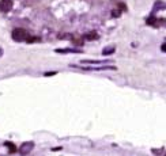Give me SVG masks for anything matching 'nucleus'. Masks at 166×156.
I'll use <instances>...</instances> for the list:
<instances>
[{
  "mask_svg": "<svg viewBox=\"0 0 166 156\" xmlns=\"http://www.w3.org/2000/svg\"><path fill=\"white\" fill-rule=\"evenodd\" d=\"M27 38V31L22 27H18V29L12 30V39L17 42H22Z\"/></svg>",
  "mask_w": 166,
  "mask_h": 156,
  "instance_id": "nucleus-1",
  "label": "nucleus"
},
{
  "mask_svg": "<svg viewBox=\"0 0 166 156\" xmlns=\"http://www.w3.org/2000/svg\"><path fill=\"white\" fill-rule=\"evenodd\" d=\"M33 148H34V143L33 141H26L19 147V152H21V155H29L30 152L33 151Z\"/></svg>",
  "mask_w": 166,
  "mask_h": 156,
  "instance_id": "nucleus-2",
  "label": "nucleus"
},
{
  "mask_svg": "<svg viewBox=\"0 0 166 156\" xmlns=\"http://www.w3.org/2000/svg\"><path fill=\"white\" fill-rule=\"evenodd\" d=\"M12 8V0H0V11L8 12Z\"/></svg>",
  "mask_w": 166,
  "mask_h": 156,
  "instance_id": "nucleus-3",
  "label": "nucleus"
},
{
  "mask_svg": "<svg viewBox=\"0 0 166 156\" xmlns=\"http://www.w3.org/2000/svg\"><path fill=\"white\" fill-rule=\"evenodd\" d=\"M84 38H86L87 41H95V39L99 38V35L97 31H89V33L84 34Z\"/></svg>",
  "mask_w": 166,
  "mask_h": 156,
  "instance_id": "nucleus-4",
  "label": "nucleus"
},
{
  "mask_svg": "<svg viewBox=\"0 0 166 156\" xmlns=\"http://www.w3.org/2000/svg\"><path fill=\"white\" fill-rule=\"evenodd\" d=\"M82 64H110L109 60H82Z\"/></svg>",
  "mask_w": 166,
  "mask_h": 156,
  "instance_id": "nucleus-5",
  "label": "nucleus"
},
{
  "mask_svg": "<svg viewBox=\"0 0 166 156\" xmlns=\"http://www.w3.org/2000/svg\"><path fill=\"white\" fill-rule=\"evenodd\" d=\"M56 53H82L79 49H55Z\"/></svg>",
  "mask_w": 166,
  "mask_h": 156,
  "instance_id": "nucleus-6",
  "label": "nucleus"
},
{
  "mask_svg": "<svg viewBox=\"0 0 166 156\" xmlns=\"http://www.w3.org/2000/svg\"><path fill=\"white\" fill-rule=\"evenodd\" d=\"M164 8H166V4L164 2H155V4H154V12H158L159 10H164Z\"/></svg>",
  "mask_w": 166,
  "mask_h": 156,
  "instance_id": "nucleus-7",
  "label": "nucleus"
},
{
  "mask_svg": "<svg viewBox=\"0 0 166 156\" xmlns=\"http://www.w3.org/2000/svg\"><path fill=\"white\" fill-rule=\"evenodd\" d=\"M4 145L8 148V154H10V155L15 154V151H17V148H15V145L12 144V143H10V141H6V143H4Z\"/></svg>",
  "mask_w": 166,
  "mask_h": 156,
  "instance_id": "nucleus-8",
  "label": "nucleus"
},
{
  "mask_svg": "<svg viewBox=\"0 0 166 156\" xmlns=\"http://www.w3.org/2000/svg\"><path fill=\"white\" fill-rule=\"evenodd\" d=\"M116 50V48L114 46H106V48H104V50H102V54L104 56H108V54H112V53H114Z\"/></svg>",
  "mask_w": 166,
  "mask_h": 156,
  "instance_id": "nucleus-9",
  "label": "nucleus"
},
{
  "mask_svg": "<svg viewBox=\"0 0 166 156\" xmlns=\"http://www.w3.org/2000/svg\"><path fill=\"white\" fill-rule=\"evenodd\" d=\"M84 69H94V71H104V69H117L116 67H97V68H91V67H84Z\"/></svg>",
  "mask_w": 166,
  "mask_h": 156,
  "instance_id": "nucleus-10",
  "label": "nucleus"
},
{
  "mask_svg": "<svg viewBox=\"0 0 166 156\" xmlns=\"http://www.w3.org/2000/svg\"><path fill=\"white\" fill-rule=\"evenodd\" d=\"M26 41L27 42H37V41H40V38H38V37H29V35H27Z\"/></svg>",
  "mask_w": 166,
  "mask_h": 156,
  "instance_id": "nucleus-11",
  "label": "nucleus"
},
{
  "mask_svg": "<svg viewBox=\"0 0 166 156\" xmlns=\"http://www.w3.org/2000/svg\"><path fill=\"white\" fill-rule=\"evenodd\" d=\"M74 43L75 45H83V39L82 38H74Z\"/></svg>",
  "mask_w": 166,
  "mask_h": 156,
  "instance_id": "nucleus-12",
  "label": "nucleus"
},
{
  "mask_svg": "<svg viewBox=\"0 0 166 156\" xmlns=\"http://www.w3.org/2000/svg\"><path fill=\"white\" fill-rule=\"evenodd\" d=\"M120 11H118V10H113V11H112V17H113V18H118V17H120Z\"/></svg>",
  "mask_w": 166,
  "mask_h": 156,
  "instance_id": "nucleus-13",
  "label": "nucleus"
},
{
  "mask_svg": "<svg viewBox=\"0 0 166 156\" xmlns=\"http://www.w3.org/2000/svg\"><path fill=\"white\" fill-rule=\"evenodd\" d=\"M57 72H45V76H53V75H56Z\"/></svg>",
  "mask_w": 166,
  "mask_h": 156,
  "instance_id": "nucleus-14",
  "label": "nucleus"
},
{
  "mask_svg": "<svg viewBox=\"0 0 166 156\" xmlns=\"http://www.w3.org/2000/svg\"><path fill=\"white\" fill-rule=\"evenodd\" d=\"M118 7H120V10H127V7L124 4H118Z\"/></svg>",
  "mask_w": 166,
  "mask_h": 156,
  "instance_id": "nucleus-15",
  "label": "nucleus"
},
{
  "mask_svg": "<svg viewBox=\"0 0 166 156\" xmlns=\"http://www.w3.org/2000/svg\"><path fill=\"white\" fill-rule=\"evenodd\" d=\"M161 49H162V50H164V52H166V43H164V45L161 46Z\"/></svg>",
  "mask_w": 166,
  "mask_h": 156,
  "instance_id": "nucleus-16",
  "label": "nucleus"
},
{
  "mask_svg": "<svg viewBox=\"0 0 166 156\" xmlns=\"http://www.w3.org/2000/svg\"><path fill=\"white\" fill-rule=\"evenodd\" d=\"M2 56H3V50H2V49H0V57H2Z\"/></svg>",
  "mask_w": 166,
  "mask_h": 156,
  "instance_id": "nucleus-17",
  "label": "nucleus"
}]
</instances>
